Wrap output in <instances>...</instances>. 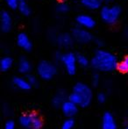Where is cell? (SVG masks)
<instances>
[{
	"label": "cell",
	"instance_id": "obj_6",
	"mask_svg": "<svg viewBox=\"0 0 128 129\" xmlns=\"http://www.w3.org/2000/svg\"><path fill=\"white\" fill-rule=\"evenodd\" d=\"M73 36L77 41L81 43H88L92 39L91 34L87 30L82 28H75L73 31Z\"/></svg>",
	"mask_w": 128,
	"mask_h": 129
},
{
	"label": "cell",
	"instance_id": "obj_4",
	"mask_svg": "<svg viewBox=\"0 0 128 129\" xmlns=\"http://www.w3.org/2000/svg\"><path fill=\"white\" fill-rule=\"evenodd\" d=\"M38 74L39 77L44 80H50L56 74V68L51 62L42 61L38 65Z\"/></svg>",
	"mask_w": 128,
	"mask_h": 129
},
{
	"label": "cell",
	"instance_id": "obj_2",
	"mask_svg": "<svg viewBox=\"0 0 128 129\" xmlns=\"http://www.w3.org/2000/svg\"><path fill=\"white\" fill-rule=\"evenodd\" d=\"M74 92L77 93L79 97L81 98L82 103H81L80 106L87 107L88 105H90V104L91 103V100H92L93 95L91 89L87 84L82 83H77L74 86Z\"/></svg>",
	"mask_w": 128,
	"mask_h": 129
},
{
	"label": "cell",
	"instance_id": "obj_22",
	"mask_svg": "<svg viewBox=\"0 0 128 129\" xmlns=\"http://www.w3.org/2000/svg\"><path fill=\"white\" fill-rule=\"evenodd\" d=\"M76 60H77V62L80 66L82 67H87L88 64H89V60L86 56L82 55V54H78L76 56Z\"/></svg>",
	"mask_w": 128,
	"mask_h": 129
},
{
	"label": "cell",
	"instance_id": "obj_25",
	"mask_svg": "<svg viewBox=\"0 0 128 129\" xmlns=\"http://www.w3.org/2000/svg\"><path fill=\"white\" fill-rule=\"evenodd\" d=\"M6 1V4L12 10H15L19 7V1L20 0H5Z\"/></svg>",
	"mask_w": 128,
	"mask_h": 129
},
{
	"label": "cell",
	"instance_id": "obj_28",
	"mask_svg": "<svg viewBox=\"0 0 128 129\" xmlns=\"http://www.w3.org/2000/svg\"><path fill=\"white\" fill-rule=\"evenodd\" d=\"M27 81L29 82V83L31 85H35L36 83H37V79H36V77H33V76H28Z\"/></svg>",
	"mask_w": 128,
	"mask_h": 129
},
{
	"label": "cell",
	"instance_id": "obj_15",
	"mask_svg": "<svg viewBox=\"0 0 128 129\" xmlns=\"http://www.w3.org/2000/svg\"><path fill=\"white\" fill-rule=\"evenodd\" d=\"M66 101V93L63 90H60L53 99V105L56 107L62 106V104Z\"/></svg>",
	"mask_w": 128,
	"mask_h": 129
},
{
	"label": "cell",
	"instance_id": "obj_19",
	"mask_svg": "<svg viewBox=\"0 0 128 129\" xmlns=\"http://www.w3.org/2000/svg\"><path fill=\"white\" fill-rule=\"evenodd\" d=\"M12 66V59L10 57H4L1 60V63H0V67H1L2 71H7L11 69Z\"/></svg>",
	"mask_w": 128,
	"mask_h": 129
},
{
	"label": "cell",
	"instance_id": "obj_18",
	"mask_svg": "<svg viewBox=\"0 0 128 129\" xmlns=\"http://www.w3.org/2000/svg\"><path fill=\"white\" fill-rule=\"evenodd\" d=\"M32 119V129H40L42 127V120L35 113H30Z\"/></svg>",
	"mask_w": 128,
	"mask_h": 129
},
{
	"label": "cell",
	"instance_id": "obj_21",
	"mask_svg": "<svg viewBox=\"0 0 128 129\" xmlns=\"http://www.w3.org/2000/svg\"><path fill=\"white\" fill-rule=\"evenodd\" d=\"M118 70L123 73L128 72V56H125L118 65Z\"/></svg>",
	"mask_w": 128,
	"mask_h": 129
},
{
	"label": "cell",
	"instance_id": "obj_26",
	"mask_svg": "<svg viewBox=\"0 0 128 129\" xmlns=\"http://www.w3.org/2000/svg\"><path fill=\"white\" fill-rule=\"evenodd\" d=\"M68 7L67 5H65V4H62V5H60L58 6V11L60 12H62V13H64V12H68Z\"/></svg>",
	"mask_w": 128,
	"mask_h": 129
},
{
	"label": "cell",
	"instance_id": "obj_7",
	"mask_svg": "<svg viewBox=\"0 0 128 129\" xmlns=\"http://www.w3.org/2000/svg\"><path fill=\"white\" fill-rule=\"evenodd\" d=\"M62 110L66 116H68L69 118L73 117V116H75L77 113V105L74 104L68 99V100H66L62 104Z\"/></svg>",
	"mask_w": 128,
	"mask_h": 129
},
{
	"label": "cell",
	"instance_id": "obj_5",
	"mask_svg": "<svg viewBox=\"0 0 128 129\" xmlns=\"http://www.w3.org/2000/svg\"><path fill=\"white\" fill-rule=\"evenodd\" d=\"M61 61L63 62L66 70L69 75H74L76 70V56L72 53H67L62 54V60Z\"/></svg>",
	"mask_w": 128,
	"mask_h": 129
},
{
	"label": "cell",
	"instance_id": "obj_31",
	"mask_svg": "<svg viewBox=\"0 0 128 129\" xmlns=\"http://www.w3.org/2000/svg\"><path fill=\"white\" fill-rule=\"evenodd\" d=\"M104 1H107V2H109V1H111V0H104Z\"/></svg>",
	"mask_w": 128,
	"mask_h": 129
},
{
	"label": "cell",
	"instance_id": "obj_11",
	"mask_svg": "<svg viewBox=\"0 0 128 129\" xmlns=\"http://www.w3.org/2000/svg\"><path fill=\"white\" fill-rule=\"evenodd\" d=\"M12 18H11L9 12H2L1 13V27H2V31L5 33H7L11 30L12 28Z\"/></svg>",
	"mask_w": 128,
	"mask_h": 129
},
{
	"label": "cell",
	"instance_id": "obj_27",
	"mask_svg": "<svg viewBox=\"0 0 128 129\" xmlns=\"http://www.w3.org/2000/svg\"><path fill=\"white\" fill-rule=\"evenodd\" d=\"M14 128H15V124H14L13 121L10 120L5 123V129H14Z\"/></svg>",
	"mask_w": 128,
	"mask_h": 129
},
{
	"label": "cell",
	"instance_id": "obj_20",
	"mask_svg": "<svg viewBox=\"0 0 128 129\" xmlns=\"http://www.w3.org/2000/svg\"><path fill=\"white\" fill-rule=\"evenodd\" d=\"M18 8H19V12L25 16H28L30 14V12H31V10H30L28 5H26V3H25L24 1L19 2V5Z\"/></svg>",
	"mask_w": 128,
	"mask_h": 129
},
{
	"label": "cell",
	"instance_id": "obj_9",
	"mask_svg": "<svg viewBox=\"0 0 128 129\" xmlns=\"http://www.w3.org/2000/svg\"><path fill=\"white\" fill-rule=\"evenodd\" d=\"M76 21L81 26L84 27V28H92L94 27L95 23H96L93 18H91L89 15H84V14L79 15L76 19Z\"/></svg>",
	"mask_w": 128,
	"mask_h": 129
},
{
	"label": "cell",
	"instance_id": "obj_14",
	"mask_svg": "<svg viewBox=\"0 0 128 129\" xmlns=\"http://www.w3.org/2000/svg\"><path fill=\"white\" fill-rule=\"evenodd\" d=\"M32 70V66H31V63L27 61L26 59L25 58H22L20 59L19 62V70L20 73L23 74H27L31 71Z\"/></svg>",
	"mask_w": 128,
	"mask_h": 129
},
{
	"label": "cell",
	"instance_id": "obj_13",
	"mask_svg": "<svg viewBox=\"0 0 128 129\" xmlns=\"http://www.w3.org/2000/svg\"><path fill=\"white\" fill-rule=\"evenodd\" d=\"M57 43H58L60 46L62 47H69L72 45L73 43V39L72 37L68 34H61L58 38H57Z\"/></svg>",
	"mask_w": 128,
	"mask_h": 129
},
{
	"label": "cell",
	"instance_id": "obj_10",
	"mask_svg": "<svg viewBox=\"0 0 128 129\" xmlns=\"http://www.w3.org/2000/svg\"><path fill=\"white\" fill-rule=\"evenodd\" d=\"M17 43L21 48L25 49L26 51H30L32 49V42L26 34L21 33L18 35Z\"/></svg>",
	"mask_w": 128,
	"mask_h": 129
},
{
	"label": "cell",
	"instance_id": "obj_3",
	"mask_svg": "<svg viewBox=\"0 0 128 129\" xmlns=\"http://www.w3.org/2000/svg\"><path fill=\"white\" fill-rule=\"evenodd\" d=\"M120 12H121V9H120L119 6H117V5L111 7L104 6L101 10L100 15L102 19L105 23L110 25H113L118 19Z\"/></svg>",
	"mask_w": 128,
	"mask_h": 129
},
{
	"label": "cell",
	"instance_id": "obj_17",
	"mask_svg": "<svg viewBox=\"0 0 128 129\" xmlns=\"http://www.w3.org/2000/svg\"><path fill=\"white\" fill-rule=\"evenodd\" d=\"M19 124L25 128L32 127V119L30 114H25L19 118Z\"/></svg>",
	"mask_w": 128,
	"mask_h": 129
},
{
	"label": "cell",
	"instance_id": "obj_32",
	"mask_svg": "<svg viewBox=\"0 0 128 129\" xmlns=\"http://www.w3.org/2000/svg\"><path fill=\"white\" fill-rule=\"evenodd\" d=\"M125 129H128V126H126V128H125Z\"/></svg>",
	"mask_w": 128,
	"mask_h": 129
},
{
	"label": "cell",
	"instance_id": "obj_29",
	"mask_svg": "<svg viewBox=\"0 0 128 129\" xmlns=\"http://www.w3.org/2000/svg\"><path fill=\"white\" fill-rule=\"evenodd\" d=\"M105 99H106V97L104 93H99L98 95H97V100L100 103H104V101H105Z\"/></svg>",
	"mask_w": 128,
	"mask_h": 129
},
{
	"label": "cell",
	"instance_id": "obj_8",
	"mask_svg": "<svg viewBox=\"0 0 128 129\" xmlns=\"http://www.w3.org/2000/svg\"><path fill=\"white\" fill-rule=\"evenodd\" d=\"M102 129H117L115 119L110 112H105L103 116Z\"/></svg>",
	"mask_w": 128,
	"mask_h": 129
},
{
	"label": "cell",
	"instance_id": "obj_33",
	"mask_svg": "<svg viewBox=\"0 0 128 129\" xmlns=\"http://www.w3.org/2000/svg\"><path fill=\"white\" fill-rule=\"evenodd\" d=\"M20 1H23V0H20Z\"/></svg>",
	"mask_w": 128,
	"mask_h": 129
},
{
	"label": "cell",
	"instance_id": "obj_24",
	"mask_svg": "<svg viewBox=\"0 0 128 129\" xmlns=\"http://www.w3.org/2000/svg\"><path fill=\"white\" fill-rule=\"evenodd\" d=\"M74 126H75V121H74L73 119L69 118V119H66L63 122L62 129H73Z\"/></svg>",
	"mask_w": 128,
	"mask_h": 129
},
{
	"label": "cell",
	"instance_id": "obj_12",
	"mask_svg": "<svg viewBox=\"0 0 128 129\" xmlns=\"http://www.w3.org/2000/svg\"><path fill=\"white\" fill-rule=\"evenodd\" d=\"M13 84L15 85L17 88L20 89L22 90H30L32 85L29 83L27 79H24L21 77H15L13 79Z\"/></svg>",
	"mask_w": 128,
	"mask_h": 129
},
{
	"label": "cell",
	"instance_id": "obj_30",
	"mask_svg": "<svg viewBox=\"0 0 128 129\" xmlns=\"http://www.w3.org/2000/svg\"><path fill=\"white\" fill-rule=\"evenodd\" d=\"M98 83H99V77L97 74H95L94 77L92 78V83L94 86H97V85L98 84Z\"/></svg>",
	"mask_w": 128,
	"mask_h": 129
},
{
	"label": "cell",
	"instance_id": "obj_1",
	"mask_svg": "<svg viewBox=\"0 0 128 129\" xmlns=\"http://www.w3.org/2000/svg\"><path fill=\"white\" fill-rule=\"evenodd\" d=\"M91 65L100 71H112L118 69V60L111 53L105 50H98L91 60Z\"/></svg>",
	"mask_w": 128,
	"mask_h": 129
},
{
	"label": "cell",
	"instance_id": "obj_16",
	"mask_svg": "<svg viewBox=\"0 0 128 129\" xmlns=\"http://www.w3.org/2000/svg\"><path fill=\"white\" fill-rule=\"evenodd\" d=\"M81 2L90 10H97L101 6V0H81Z\"/></svg>",
	"mask_w": 128,
	"mask_h": 129
},
{
	"label": "cell",
	"instance_id": "obj_23",
	"mask_svg": "<svg viewBox=\"0 0 128 129\" xmlns=\"http://www.w3.org/2000/svg\"><path fill=\"white\" fill-rule=\"evenodd\" d=\"M68 99H69L71 102H73L74 104L77 105H81V103H82V100H81V98L79 97V95L75 92H73L71 95L68 97Z\"/></svg>",
	"mask_w": 128,
	"mask_h": 129
}]
</instances>
